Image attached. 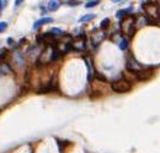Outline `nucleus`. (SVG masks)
Returning <instances> with one entry per match:
<instances>
[{"label": "nucleus", "mask_w": 160, "mask_h": 153, "mask_svg": "<svg viewBox=\"0 0 160 153\" xmlns=\"http://www.w3.org/2000/svg\"><path fill=\"white\" fill-rule=\"evenodd\" d=\"M143 9L145 11L148 20H154V21L159 20V4L158 2H154V1L143 2Z\"/></svg>", "instance_id": "nucleus-1"}, {"label": "nucleus", "mask_w": 160, "mask_h": 153, "mask_svg": "<svg viewBox=\"0 0 160 153\" xmlns=\"http://www.w3.org/2000/svg\"><path fill=\"white\" fill-rule=\"evenodd\" d=\"M111 88L112 91L116 93H127L132 90V83L128 81L127 79L122 77V79H117L111 83Z\"/></svg>", "instance_id": "nucleus-2"}, {"label": "nucleus", "mask_w": 160, "mask_h": 153, "mask_svg": "<svg viewBox=\"0 0 160 153\" xmlns=\"http://www.w3.org/2000/svg\"><path fill=\"white\" fill-rule=\"evenodd\" d=\"M135 17L129 15V16H125L123 19H121V28L122 32H126L128 37H132L134 34L135 31Z\"/></svg>", "instance_id": "nucleus-3"}, {"label": "nucleus", "mask_w": 160, "mask_h": 153, "mask_svg": "<svg viewBox=\"0 0 160 153\" xmlns=\"http://www.w3.org/2000/svg\"><path fill=\"white\" fill-rule=\"evenodd\" d=\"M126 67L128 71H130L133 75H137L139 71H142L144 69V66L142 64H139L138 61L134 59L133 55H127V60H126Z\"/></svg>", "instance_id": "nucleus-4"}, {"label": "nucleus", "mask_w": 160, "mask_h": 153, "mask_svg": "<svg viewBox=\"0 0 160 153\" xmlns=\"http://www.w3.org/2000/svg\"><path fill=\"white\" fill-rule=\"evenodd\" d=\"M111 40L115 42V43L118 45V48H120L121 50H126L128 48V39L125 38V36H123L121 32L113 33L112 37H111Z\"/></svg>", "instance_id": "nucleus-5"}, {"label": "nucleus", "mask_w": 160, "mask_h": 153, "mask_svg": "<svg viewBox=\"0 0 160 153\" xmlns=\"http://www.w3.org/2000/svg\"><path fill=\"white\" fill-rule=\"evenodd\" d=\"M153 76H154V69H153L152 66L144 67L142 71H139V72L135 75V77H137L138 80H140V81H143V80H150Z\"/></svg>", "instance_id": "nucleus-6"}, {"label": "nucleus", "mask_w": 160, "mask_h": 153, "mask_svg": "<svg viewBox=\"0 0 160 153\" xmlns=\"http://www.w3.org/2000/svg\"><path fill=\"white\" fill-rule=\"evenodd\" d=\"M84 37H85V36L81 34V36H79L76 39H74V43L71 44V50H78V52L85 50V48H86L85 39H81V38H84Z\"/></svg>", "instance_id": "nucleus-7"}, {"label": "nucleus", "mask_w": 160, "mask_h": 153, "mask_svg": "<svg viewBox=\"0 0 160 153\" xmlns=\"http://www.w3.org/2000/svg\"><path fill=\"white\" fill-rule=\"evenodd\" d=\"M94 33L97 34L95 37H93V44H94V47H97L98 45V43L102 40V38L105 37V33L103 32H97L96 28H94Z\"/></svg>", "instance_id": "nucleus-8"}, {"label": "nucleus", "mask_w": 160, "mask_h": 153, "mask_svg": "<svg viewBox=\"0 0 160 153\" xmlns=\"http://www.w3.org/2000/svg\"><path fill=\"white\" fill-rule=\"evenodd\" d=\"M52 21H53L52 17H43V19H39V20H37V21L33 23V28H38L39 26L46 25V23H51Z\"/></svg>", "instance_id": "nucleus-9"}, {"label": "nucleus", "mask_w": 160, "mask_h": 153, "mask_svg": "<svg viewBox=\"0 0 160 153\" xmlns=\"http://www.w3.org/2000/svg\"><path fill=\"white\" fill-rule=\"evenodd\" d=\"M59 5H61V2H59V1H57V0H52V1H49V2H48L47 9H48V11H56V10L59 7Z\"/></svg>", "instance_id": "nucleus-10"}, {"label": "nucleus", "mask_w": 160, "mask_h": 153, "mask_svg": "<svg viewBox=\"0 0 160 153\" xmlns=\"http://www.w3.org/2000/svg\"><path fill=\"white\" fill-rule=\"evenodd\" d=\"M95 19V15L94 14H89V15H84L83 17H80V20H79V22H89V21H91V20H94Z\"/></svg>", "instance_id": "nucleus-11"}, {"label": "nucleus", "mask_w": 160, "mask_h": 153, "mask_svg": "<svg viewBox=\"0 0 160 153\" xmlns=\"http://www.w3.org/2000/svg\"><path fill=\"white\" fill-rule=\"evenodd\" d=\"M130 10H132V9L128 7V9H125V10H122V11H118V12H117V17H122V16L125 17V16H127L128 14L130 12Z\"/></svg>", "instance_id": "nucleus-12"}, {"label": "nucleus", "mask_w": 160, "mask_h": 153, "mask_svg": "<svg viewBox=\"0 0 160 153\" xmlns=\"http://www.w3.org/2000/svg\"><path fill=\"white\" fill-rule=\"evenodd\" d=\"M49 33L53 34L54 37H56V36H62V34H64L63 31H61L59 28H52V30L49 31Z\"/></svg>", "instance_id": "nucleus-13"}, {"label": "nucleus", "mask_w": 160, "mask_h": 153, "mask_svg": "<svg viewBox=\"0 0 160 153\" xmlns=\"http://www.w3.org/2000/svg\"><path fill=\"white\" fill-rule=\"evenodd\" d=\"M108 25H110V19H105V20L100 23V27H101L102 30H106V28L108 27Z\"/></svg>", "instance_id": "nucleus-14"}, {"label": "nucleus", "mask_w": 160, "mask_h": 153, "mask_svg": "<svg viewBox=\"0 0 160 153\" xmlns=\"http://www.w3.org/2000/svg\"><path fill=\"white\" fill-rule=\"evenodd\" d=\"M96 79H97V80H100V81H103V82H106V81H107L106 76H105V75H102V74H100V72H96Z\"/></svg>", "instance_id": "nucleus-15"}, {"label": "nucleus", "mask_w": 160, "mask_h": 153, "mask_svg": "<svg viewBox=\"0 0 160 153\" xmlns=\"http://www.w3.org/2000/svg\"><path fill=\"white\" fill-rule=\"evenodd\" d=\"M100 4V1L98 0H96V1H90V2H86L85 4V7H93V6H96V5H98Z\"/></svg>", "instance_id": "nucleus-16"}, {"label": "nucleus", "mask_w": 160, "mask_h": 153, "mask_svg": "<svg viewBox=\"0 0 160 153\" xmlns=\"http://www.w3.org/2000/svg\"><path fill=\"white\" fill-rule=\"evenodd\" d=\"M6 28H7V23L6 22H0V33H2Z\"/></svg>", "instance_id": "nucleus-17"}, {"label": "nucleus", "mask_w": 160, "mask_h": 153, "mask_svg": "<svg viewBox=\"0 0 160 153\" xmlns=\"http://www.w3.org/2000/svg\"><path fill=\"white\" fill-rule=\"evenodd\" d=\"M21 4H22V1H21V0H19V1H16V2H15V6H19V5H21Z\"/></svg>", "instance_id": "nucleus-18"}, {"label": "nucleus", "mask_w": 160, "mask_h": 153, "mask_svg": "<svg viewBox=\"0 0 160 153\" xmlns=\"http://www.w3.org/2000/svg\"><path fill=\"white\" fill-rule=\"evenodd\" d=\"M4 5H6V2H2V1H0V10H1V7H2Z\"/></svg>", "instance_id": "nucleus-19"}]
</instances>
